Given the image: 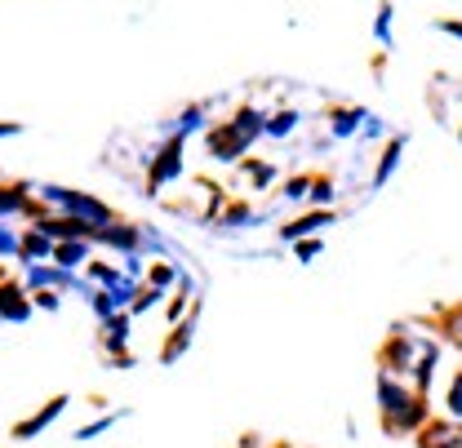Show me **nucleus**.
<instances>
[{
  "mask_svg": "<svg viewBox=\"0 0 462 448\" xmlns=\"http://www.w3.org/2000/svg\"><path fill=\"white\" fill-rule=\"evenodd\" d=\"M263 133H267L263 112L240 107L231 120L214 124V129L205 133V142H209V156H214V160H240V156L249 151V142H254V138H263Z\"/></svg>",
  "mask_w": 462,
  "mask_h": 448,
  "instance_id": "f257e3e1",
  "label": "nucleus"
},
{
  "mask_svg": "<svg viewBox=\"0 0 462 448\" xmlns=\"http://www.w3.org/2000/svg\"><path fill=\"white\" fill-rule=\"evenodd\" d=\"M378 399H383V413H387V426H413V422H422V399H413V395H404L392 378H378Z\"/></svg>",
  "mask_w": 462,
  "mask_h": 448,
  "instance_id": "f03ea898",
  "label": "nucleus"
},
{
  "mask_svg": "<svg viewBox=\"0 0 462 448\" xmlns=\"http://www.w3.org/2000/svg\"><path fill=\"white\" fill-rule=\"evenodd\" d=\"M45 200L62 205V209H67L76 223H89V226H107V223H112V209H107V205H98V200H89V196H80V191L45 187Z\"/></svg>",
  "mask_w": 462,
  "mask_h": 448,
  "instance_id": "7ed1b4c3",
  "label": "nucleus"
},
{
  "mask_svg": "<svg viewBox=\"0 0 462 448\" xmlns=\"http://www.w3.org/2000/svg\"><path fill=\"white\" fill-rule=\"evenodd\" d=\"M182 173V138H173V142H165V151H161V160L152 165V178H147V187L152 191H161L170 178H178Z\"/></svg>",
  "mask_w": 462,
  "mask_h": 448,
  "instance_id": "20e7f679",
  "label": "nucleus"
},
{
  "mask_svg": "<svg viewBox=\"0 0 462 448\" xmlns=\"http://www.w3.org/2000/svg\"><path fill=\"white\" fill-rule=\"evenodd\" d=\"M334 223V214H311V218H298V223H289L281 226V240H302V235H311V231H320V226H329Z\"/></svg>",
  "mask_w": 462,
  "mask_h": 448,
  "instance_id": "39448f33",
  "label": "nucleus"
},
{
  "mask_svg": "<svg viewBox=\"0 0 462 448\" xmlns=\"http://www.w3.org/2000/svg\"><path fill=\"white\" fill-rule=\"evenodd\" d=\"M422 448H462V431L458 426H431L422 435Z\"/></svg>",
  "mask_w": 462,
  "mask_h": 448,
  "instance_id": "423d86ee",
  "label": "nucleus"
},
{
  "mask_svg": "<svg viewBox=\"0 0 462 448\" xmlns=\"http://www.w3.org/2000/svg\"><path fill=\"white\" fill-rule=\"evenodd\" d=\"M401 151H404V138H396L387 151H383V160H378V173H374V187H383L392 173H396V165H401Z\"/></svg>",
  "mask_w": 462,
  "mask_h": 448,
  "instance_id": "0eeeda50",
  "label": "nucleus"
},
{
  "mask_svg": "<svg viewBox=\"0 0 462 448\" xmlns=\"http://www.w3.org/2000/svg\"><path fill=\"white\" fill-rule=\"evenodd\" d=\"M0 315L5 320H27V302L18 297V288H5L0 293Z\"/></svg>",
  "mask_w": 462,
  "mask_h": 448,
  "instance_id": "6e6552de",
  "label": "nucleus"
},
{
  "mask_svg": "<svg viewBox=\"0 0 462 448\" xmlns=\"http://www.w3.org/2000/svg\"><path fill=\"white\" fill-rule=\"evenodd\" d=\"M293 129H298V112H276L267 120V133H272V138H289Z\"/></svg>",
  "mask_w": 462,
  "mask_h": 448,
  "instance_id": "1a4fd4ad",
  "label": "nucleus"
},
{
  "mask_svg": "<svg viewBox=\"0 0 462 448\" xmlns=\"http://www.w3.org/2000/svg\"><path fill=\"white\" fill-rule=\"evenodd\" d=\"M85 240H76V244H54V258L62 262V267H76V262H85Z\"/></svg>",
  "mask_w": 462,
  "mask_h": 448,
  "instance_id": "9d476101",
  "label": "nucleus"
},
{
  "mask_svg": "<svg viewBox=\"0 0 462 448\" xmlns=\"http://www.w3.org/2000/svg\"><path fill=\"white\" fill-rule=\"evenodd\" d=\"M311 182H316V178H293L285 187V200H307V196H311Z\"/></svg>",
  "mask_w": 462,
  "mask_h": 448,
  "instance_id": "9b49d317",
  "label": "nucleus"
},
{
  "mask_svg": "<svg viewBox=\"0 0 462 448\" xmlns=\"http://www.w3.org/2000/svg\"><path fill=\"white\" fill-rule=\"evenodd\" d=\"M356 124H360V112H338L334 115V133H338V138H346Z\"/></svg>",
  "mask_w": 462,
  "mask_h": 448,
  "instance_id": "f8f14e48",
  "label": "nucleus"
},
{
  "mask_svg": "<svg viewBox=\"0 0 462 448\" xmlns=\"http://www.w3.org/2000/svg\"><path fill=\"white\" fill-rule=\"evenodd\" d=\"M374 32H378V41H387V36H392V5H383V9H378V23H374Z\"/></svg>",
  "mask_w": 462,
  "mask_h": 448,
  "instance_id": "ddd939ff",
  "label": "nucleus"
},
{
  "mask_svg": "<svg viewBox=\"0 0 462 448\" xmlns=\"http://www.w3.org/2000/svg\"><path fill=\"white\" fill-rule=\"evenodd\" d=\"M23 209V191H0V214H14Z\"/></svg>",
  "mask_w": 462,
  "mask_h": 448,
  "instance_id": "4468645a",
  "label": "nucleus"
},
{
  "mask_svg": "<svg viewBox=\"0 0 462 448\" xmlns=\"http://www.w3.org/2000/svg\"><path fill=\"white\" fill-rule=\"evenodd\" d=\"M449 413H454V417H462V373L454 378V387H449Z\"/></svg>",
  "mask_w": 462,
  "mask_h": 448,
  "instance_id": "2eb2a0df",
  "label": "nucleus"
},
{
  "mask_svg": "<svg viewBox=\"0 0 462 448\" xmlns=\"http://www.w3.org/2000/svg\"><path fill=\"white\" fill-rule=\"evenodd\" d=\"M320 249H325L320 240H302V244H298V258H302V262H311V258H316Z\"/></svg>",
  "mask_w": 462,
  "mask_h": 448,
  "instance_id": "dca6fc26",
  "label": "nucleus"
},
{
  "mask_svg": "<svg viewBox=\"0 0 462 448\" xmlns=\"http://www.w3.org/2000/svg\"><path fill=\"white\" fill-rule=\"evenodd\" d=\"M440 32H445V36H454V41H462V23H454V18H445V23H440Z\"/></svg>",
  "mask_w": 462,
  "mask_h": 448,
  "instance_id": "f3484780",
  "label": "nucleus"
},
{
  "mask_svg": "<svg viewBox=\"0 0 462 448\" xmlns=\"http://www.w3.org/2000/svg\"><path fill=\"white\" fill-rule=\"evenodd\" d=\"M9 133H18V124H0V138H9Z\"/></svg>",
  "mask_w": 462,
  "mask_h": 448,
  "instance_id": "a211bd4d",
  "label": "nucleus"
},
{
  "mask_svg": "<svg viewBox=\"0 0 462 448\" xmlns=\"http://www.w3.org/2000/svg\"><path fill=\"white\" fill-rule=\"evenodd\" d=\"M458 142H462V129H458Z\"/></svg>",
  "mask_w": 462,
  "mask_h": 448,
  "instance_id": "6ab92c4d",
  "label": "nucleus"
}]
</instances>
